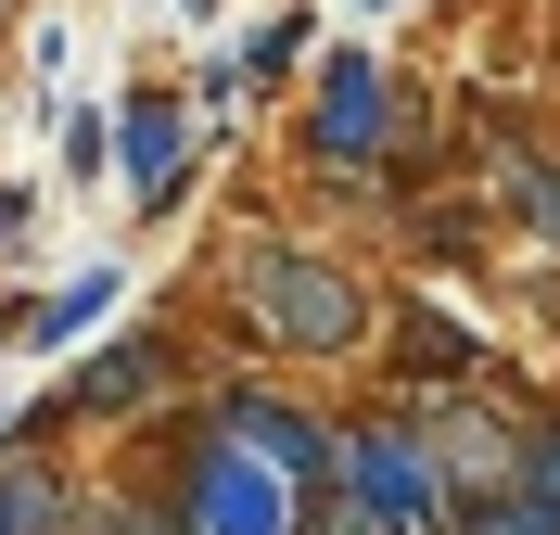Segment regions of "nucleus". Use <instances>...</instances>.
Listing matches in <instances>:
<instances>
[{
  "mask_svg": "<svg viewBox=\"0 0 560 535\" xmlns=\"http://www.w3.org/2000/svg\"><path fill=\"white\" fill-rule=\"evenodd\" d=\"M191 535H293V485H268L243 446H205V498H191Z\"/></svg>",
  "mask_w": 560,
  "mask_h": 535,
  "instance_id": "20e7f679",
  "label": "nucleus"
},
{
  "mask_svg": "<svg viewBox=\"0 0 560 535\" xmlns=\"http://www.w3.org/2000/svg\"><path fill=\"white\" fill-rule=\"evenodd\" d=\"M523 205H535V230H560V166H535V178H523Z\"/></svg>",
  "mask_w": 560,
  "mask_h": 535,
  "instance_id": "f8f14e48",
  "label": "nucleus"
},
{
  "mask_svg": "<svg viewBox=\"0 0 560 535\" xmlns=\"http://www.w3.org/2000/svg\"><path fill=\"white\" fill-rule=\"evenodd\" d=\"M331 472H357V535H420L433 523V446H408V433H370Z\"/></svg>",
  "mask_w": 560,
  "mask_h": 535,
  "instance_id": "f03ea898",
  "label": "nucleus"
},
{
  "mask_svg": "<svg viewBox=\"0 0 560 535\" xmlns=\"http://www.w3.org/2000/svg\"><path fill=\"white\" fill-rule=\"evenodd\" d=\"M103 306H115V268H77V281L51 293V306H38V332L65 345V332H90V319H103Z\"/></svg>",
  "mask_w": 560,
  "mask_h": 535,
  "instance_id": "0eeeda50",
  "label": "nucleus"
},
{
  "mask_svg": "<svg viewBox=\"0 0 560 535\" xmlns=\"http://www.w3.org/2000/svg\"><path fill=\"white\" fill-rule=\"evenodd\" d=\"M230 433H243V446H268L280 472H306V485H318V472H331V460H345L331 433H306V421H293V408H268V395H243V408H230Z\"/></svg>",
  "mask_w": 560,
  "mask_h": 535,
  "instance_id": "423d86ee",
  "label": "nucleus"
},
{
  "mask_svg": "<svg viewBox=\"0 0 560 535\" xmlns=\"http://www.w3.org/2000/svg\"><path fill=\"white\" fill-rule=\"evenodd\" d=\"M103 153H128V191L140 205H178V166H191V115L166 103V90H128L103 128Z\"/></svg>",
  "mask_w": 560,
  "mask_h": 535,
  "instance_id": "7ed1b4c3",
  "label": "nucleus"
},
{
  "mask_svg": "<svg viewBox=\"0 0 560 535\" xmlns=\"http://www.w3.org/2000/svg\"><path fill=\"white\" fill-rule=\"evenodd\" d=\"M153 383V345H128V357H90V370H77V395H90V408H115V395H140Z\"/></svg>",
  "mask_w": 560,
  "mask_h": 535,
  "instance_id": "1a4fd4ad",
  "label": "nucleus"
},
{
  "mask_svg": "<svg viewBox=\"0 0 560 535\" xmlns=\"http://www.w3.org/2000/svg\"><path fill=\"white\" fill-rule=\"evenodd\" d=\"M178 13H217V0H178Z\"/></svg>",
  "mask_w": 560,
  "mask_h": 535,
  "instance_id": "4468645a",
  "label": "nucleus"
},
{
  "mask_svg": "<svg viewBox=\"0 0 560 535\" xmlns=\"http://www.w3.org/2000/svg\"><path fill=\"white\" fill-rule=\"evenodd\" d=\"M471 535H560L548 498H471Z\"/></svg>",
  "mask_w": 560,
  "mask_h": 535,
  "instance_id": "9b49d317",
  "label": "nucleus"
},
{
  "mask_svg": "<svg viewBox=\"0 0 560 535\" xmlns=\"http://www.w3.org/2000/svg\"><path fill=\"white\" fill-rule=\"evenodd\" d=\"M293 51H306V13H268V26L243 38V77H293Z\"/></svg>",
  "mask_w": 560,
  "mask_h": 535,
  "instance_id": "9d476101",
  "label": "nucleus"
},
{
  "mask_svg": "<svg viewBox=\"0 0 560 535\" xmlns=\"http://www.w3.org/2000/svg\"><path fill=\"white\" fill-rule=\"evenodd\" d=\"M255 306H268L280 332H293V345H345L357 332V293H345V268H306V255H268V268H255Z\"/></svg>",
  "mask_w": 560,
  "mask_h": 535,
  "instance_id": "39448f33",
  "label": "nucleus"
},
{
  "mask_svg": "<svg viewBox=\"0 0 560 535\" xmlns=\"http://www.w3.org/2000/svg\"><path fill=\"white\" fill-rule=\"evenodd\" d=\"M51 523H65V498H51L38 472H13V485H0V535H51Z\"/></svg>",
  "mask_w": 560,
  "mask_h": 535,
  "instance_id": "6e6552de",
  "label": "nucleus"
},
{
  "mask_svg": "<svg viewBox=\"0 0 560 535\" xmlns=\"http://www.w3.org/2000/svg\"><path fill=\"white\" fill-rule=\"evenodd\" d=\"M535 498L560 510V433H535Z\"/></svg>",
  "mask_w": 560,
  "mask_h": 535,
  "instance_id": "ddd939ff",
  "label": "nucleus"
},
{
  "mask_svg": "<svg viewBox=\"0 0 560 535\" xmlns=\"http://www.w3.org/2000/svg\"><path fill=\"white\" fill-rule=\"evenodd\" d=\"M383 115H395V77L370 65V51H331L318 115H306V153L318 166H370V153H383Z\"/></svg>",
  "mask_w": 560,
  "mask_h": 535,
  "instance_id": "f257e3e1",
  "label": "nucleus"
}]
</instances>
